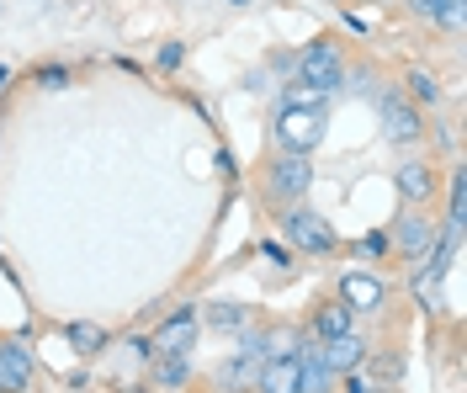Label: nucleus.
<instances>
[{
	"label": "nucleus",
	"instance_id": "19",
	"mask_svg": "<svg viewBox=\"0 0 467 393\" xmlns=\"http://www.w3.org/2000/svg\"><path fill=\"white\" fill-rule=\"evenodd\" d=\"M462 212H467V176L451 171V202H446V229H462Z\"/></svg>",
	"mask_w": 467,
	"mask_h": 393
},
{
	"label": "nucleus",
	"instance_id": "7",
	"mask_svg": "<svg viewBox=\"0 0 467 393\" xmlns=\"http://www.w3.org/2000/svg\"><path fill=\"white\" fill-rule=\"evenodd\" d=\"M393 186H399V197H404L409 208H431L436 191H441V171L425 165V160H404V165L393 171Z\"/></svg>",
	"mask_w": 467,
	"mask_h": 393
},
{
	"label": "nucleus",
	"instance_id": "6",
	"mask_svg": "<svg viewBox=\"0 0 467 393\" xmlns=\"http://www.w3.org/2000/svg\"><path fill=\"white\" fill-rule=\"evenodd\" d=\"M378 112H382V133H388V144H420V139H425V118H420V107H414L409 96L388 91L378 101Z\"/></svg>",
	"mask_w": 467,
	"mask_h": 393
},
{
	"label": "nucleus",
	"instance_id": "3",
	"mask_svg": "<svg viewBox=\"0 0 467 393\" xmlns=\"http://www.w3.org/2000/svg\"><path fill=\"white\" fill-rule=\"evenodd\" d=\"M297 86L329 96L335 86H346V54L335 37H314L303 54H297Z\"/></svg>",
	"mask_w": 467,
	"mask_h": 393
},
{
	"label": "nucleus",
	"instance_id": "17",
	"mask_svg": "<svg viewBox=\"0 0 467 393\" xmlns=\"http://www.w3.org/2000/svg\"><path fill=\"white\" fill-rule=\"evenodd\" d=\"M154 383L160 388H186L192 383V357H154Z\"/></svg>",
	"mask_w": 467,
	"mask_h": 393
},
{
	"label": "nucleus",
	"instance_id": "12",
	"mask_svg": "<svg viewBox=\"0 0 467 393\" xmlns=\"http://www.w3.org/2000/svg\"><path fill=\"white\" fill-rule=\"evenodd\" d=\"M335 372L324 367V357H319V346H303L297 351V393H335Z\"/></svg>",
	"mask_w": 467,
	"mask_h": 393
},
{
	"label": "nucleus",
	"instance_id": "1",
	"mask_svg": "<svg viewBox=\"0 0 467 393\" xmlns=\"http://www.w3.org/2000/svg\"><path fill=\"white\" fill-rule=\"evenodd\" d=\"M308 186H314V154H287L282 150L271 165H265V176H261V191L271 197V202H282V208L303 202Z\"/></svg>",
	"mask_w": 467,
	"mask_h": 393
},
{
	"label": "nucleus",
	"instance_id": "20",
	"mask_svg": "<svg viewBox=\"0 0 467 393\" xmlns=\"http://www.w3.org/2000/svg\"><path fill=\"white\" fill-rule=\"evenodd\" d=\"M462 11H467V0H446V5L436 11V27L457 32V27H462Z\"/></svg>",
	"mask_w": 467,
	"mask_h": 393
},
{
	"label": "nucleus",
	"instance_id": "5",
	"mask_svg": "<svg viewBox=\"0 0 467 393\" xmlns=\"http://www.w3.org/2000/svg\"><path fill=\"white\" fill-rule=\"evenodd\" d=\"M388 244H393V255H399L404 266H420V261L441 244V223L425 218V212H404V218L388 229Z\"/></svg>",
	"mask_w": 467,
	"mask_h": 393
},
{
	"label": "nucleus",
	"instance_id": "4",
	"mask_svg": "<svg viewBox=\"0 0 467 393\" xmlns=\"http://www.w3.org/2000/svg\"><path fill=\"white\" fill-rule=\"evenodd\" d=\"M282 234H287V244L303 250V255H335V250H340V234L324 223V212H308L303 202L282 208Z\"/></svg>",
	"mask_w": 467,
	"mask_h": 393
},
{
	"label": "nucleus",
	"instance_id": "8",
	"mask_svg": "<svg viewBox=\"0 0 467 393\" xmlns=\"http://www.w3.org/2000/svg\"><path fill=\"white\" fill-rule=\"evenodd\" d=\"M192 346H197V308L171 314V319L160 325V335L149 340V351H154V357H192Z\"/></svg>",
	"mask_w": 467,
	"mask_h": 393
},
{
	"label": "nucleus",
	"instance_id": "13",
	"mask_svg": "<svg viewBox=\"0 0 467 393\" xmlns=\"http://www.w3.org/2000/svg\"><path fill=\"white\" fill-rule=\"evenodd\" d=\"M261 393H297V357H265L255 372Z\"/></svg>",
	"mask_w": 467,
	"mask_h": 393
},
{
	"label": "nucleus",
	"instance_id": "11",
	"mask_svg": "<svg viewBox=\"0 0 467 393\" xmlns=\"http://www.w3.org/2000/svg\"><path fill=\"white\" fill-rule=\"evenodd\" d=\"M319 357H324V367H329L335 377H346V372L361 367L367 346H361V335H356V330H346V335H335V340H319Z\"/></svg>",
	"mask_w": 467,
	"mask_h": 393
},
{
	"label": "nucleus",
	"instance_id": "22",
	"mask_svg": "<svg viewBox=\"0 0 467 393\" xmlns=\"http://www.w3.org/2000/svg\"><path fill=\"white\" fill-rule=\"evenodd\" d=\"M186 64V43H165L160 48V69H181Z\"/></svg>",
	"mask_w": 467,
	"mask_h": 393
},
{
	"label": "nucleus",
	"instance_id": "16",
	"mask_svg": "<svg viewBox=\"0 0 467 393\" xmlns=\"http://www.w3.org/2000/svg\"><path fill=\"white\" fill-rule=\"evenodd\" d=\"M64 340H69L80 357H96V351L107 346V330H101V325H90V319H75V325H64Z\"/></svg>",
	"mask_w": 467,
	"mask_h": 393
},
{
	"label": "nucleus",
	"instance_id": "15",
	"mask_svg": "<svg viewBox=\"0 0 467 393\" xmlns=\"http://www.w3.org/2000/svg\"><path fill=\"white\" fill-rule=\"evenodd\" d=\"M346 330H356V314L340 298H329L314 308V340H335V335H346Z\"/></svg>",
	"mask_w": 467,
	"mask_h": 393
},
{
	"label": "nucleus",
	"instance_id": "14",
	"mask_svg": "<svg viewBox=\"0 0 467 393\" xmlns=\"http://www.w3.org/2000/svg\"><path fill=\"white\" fill-rule=\"evenodd\" d=\"M197 319H202V325H213V330H244V325H255V308H244V303H223V298H213L202 308V314H197Z\"/></svg>",
	"mask_w": 467,
	"mask_h": 393
},
{
	"label": "nucleus",
	"instance_id": "25",
	"mask_svg": "<svg viewBox=\"0 0 467 393\" xmlns=\"http://www.w3.org/2000/svg\"><path fill=\"white\" fill-rule=\"evenodd\" d=\"M5 86H11V69H5V64H0V91H5Z\"/></svg>",
	"mask_w": 467,
	"mask_h": 393
},
{
	"label": "nucleus",
	"instance_id": "21",
	"mask_svg": "<svg viewBox=\"0 0 467 393\" xmlns=\"http://www.w3.org/2000/svg\"><path fill=\"white\" fill-rule=\"evenodd\" d=\"M37 86H48V91H64V86H69V69H64V64H43V69H37Z\"/></svg>",
	"mask_w": 467,
	"mask_h": 393
},
{
	"label": "nucleus",
	"instance_id": "9",
	"mask_svg": "<svg viewBox=\"0 0 467 393\" xmlns=\"http://www.w3.org/2000/svg\"><path fill=\"white\" fill-rule=\"evenodd\" d=\"M382 298H388V287H382L372 272H346L340 276V303H346L350 314H378Z\"/></svg>",
	"mask_w": 467,
	"mask_h": 393
},
{
	"label": "nucleus",
	"instance_id": "18",
	"mask_svg": "<svg viewBox=\"0 0 467 393\" xmlns=\"http://www.w3.org/2000/svg\"><path fill=\"white\" fill-rule=\"evenodd\" d=\"M404 86H409V101H414V107H436L441 101V80L431 75V69H409Z\"/></svg>",
	"mask_w": 467,
	"mask_h": 393
},
{
	"label": "nucleus",
	"instance_id": "27",
	"mask_svg": "<svg viewBox=\"0 0 467 393\" xmlns=\"http://www.w3.org/2000/svg\"><path fill=\"white\" fill-rule=\"evenodd\" d=\"M382 5H388V0H382Z\"/></svg>",
	"mask_w": 467,
	"mask_h": 393
},
{
	"label": "nucleus",
	"instance_id": "26",
	"mask_svg": "<svg viewBox=\"0 0 467 393\" xmlns=\"http://www.w3.org/2000/svg\"><path fill=\"white\" fill-rule=\"evenodd\" d=\"M234 5H250V0H234Z\"/></svg>",
	"mask_w": 467,
	"mask_h": 393
},
{
	"label": "nucleus",
	"instance_id": "24",
	"mask_svg": "<svg viewBox=\"0 0 467 393\" xmlns=\"http://www.w3.org/2000/svg\"><path fill=\"white\" fill-rule=\"evenodd\" d=\"M361 250H367V255H378V250H388V234H382V229H378V234H367V240H361Z\"/></svg>",
	"mask_w": 467,
	"mask_h": 393
},
{
	"label": "nucleus",
	"instance_id": "10",
	"mask_svg": "<svg viewBox=\"0 0 467 393\" xmlns=\"http://www.w3.org/2000/svg\"><path fill=\"white\" fill-rule=\"evenodd\" d=\"M32 383V351L22 340H0V393H22Z\"/></svg>",
	"mask_w": 467,
	"mask_h": 393
},
{
	"label": "nucleus",
	"instance_id": "23",
	"mask_svg": "<svg viewBox=\"0 0 467 393\" xmlns=\"http://www.w3.org/2000/svg\"><path fill=\"white\" fill-rule=\"evenodd\" d=\"M404 5L414 11V16H420V22H436V11L446 5V0H404Z\"/></svg>",
	"mask_w": 467,
	"mask_h": 393
},
{
	"label": "nucleus",
	"instance_id": "2",
	"mask_svg": "<svg viewBox=\"0 0 467 393\" xmlns=\"http://www.w3.org/2000/svg\"><path fill=\"white\" fill-rule=\"evenodd\" d=\"M324 133H329V112L324 107H297V101H287L282 118H276V150L314 154L324 144Z\"/></svg>",
	"mask_w": 467,
	"mask_h": 393
}]
</instances>
